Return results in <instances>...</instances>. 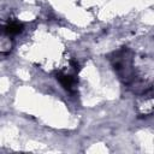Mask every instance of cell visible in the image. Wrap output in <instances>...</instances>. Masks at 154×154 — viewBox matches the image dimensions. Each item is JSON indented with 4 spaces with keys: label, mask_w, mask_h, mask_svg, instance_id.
I'll use <instances>...</instances> for the list:
<instances>
[{
    "label": "cell",
    "mask_w": 154,
    "mask_h": 154,
    "mask_svg": "<svg viewBox=\"0 0 154 154\" xmlns=\"http://www.w3.org/2000/svg\"><path fill=\"white\" fill-rule=\"evenodd\" d=\"M23 29H24L23 24H22L20 22H18V20H14V19L8 20L4 26H1L2 34H4L5 36H7V37H12V36H14V35L20 34V32L23 31Z\"/></svg>",
    "instance_id": "7a4b0ae2"
},
{
    "label": "cell",
    "mask_w": 154,
    "mask_h": 154,
    "mask_svg": "<svg viewBox=\"0 0 154 154\" xmlns=\"http://www.w3.org/2000/svg\"><path fill=\"white\" fill-rule=\"evenodd\" d=\"M57 81L69 93H75L77 89L78 78L75 73V70L73 71H66V70L58 71L57 72Z\"/></svg>",
    "instance_id": "6da1fadb"
}]
</instances>
